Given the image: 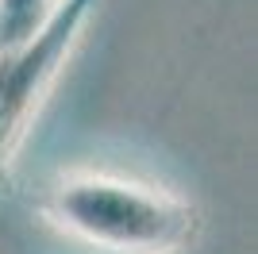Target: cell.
Returning <instances> with one entry per match:
<instances>
[{"mask_svg": "<svg viewBox=\"0 0 258 254\" xmlns=\"http://www.w3.org/2000/svg\"><path fill=\"white\" fill-rule=\"evenodd\" d=\"M43 212L54 227L112 254H173L193 243L201 223L185 197L112 173H66Z\"/></svg>", "mask_w": 258, "mask_h": 254, "instance_id": "6da1fadb", "label": "cell"}, {"mask_svg": "<svg viewBox=\"0 0 258 254\" xmlns=\"http://www.w3.org/2000/svg\"><path fill=\"white\" fill-rule=\"evenodd\" d=\"M93 8H97V0H62L54 20L46 23V31L23 54L0 62V173L8 169L16 147L35 123L54 77L66 66Z\"/></svg>", "mask_w": 258, "mask_h": 254, "instance_id": "7a4b0ae2", "label": "cell"}, {"mask_svg": "<svg viewBox=\"0 0 258 254\" xmlns=\"http://www.w3.org/2000/svg\"><path fill=\"white\" fill-rule=\"evenodd\" d=\"M58 4L62 0H0V62L27 50L46 31Z\"/></svg>", "mask_w": 258, "mask_h": 254, "instance_id": "3957f363", "label": "cell"}]
</instances>
